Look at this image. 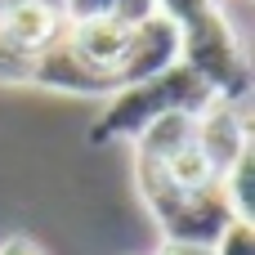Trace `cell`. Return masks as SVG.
Returning <instances> with one entry per match:
<instances>
[{
  "label": "cell",
  "instance_id": "1",
  "mask_svg": "<svg viewBox=\"0 0 255 255\" xmlns=\"http://www.w3.org/2000/svg\"><path fill=\"white\" fill-rule=\"evenodd\" d=\"M211 99H215V94L206 90V81H202L193 67L175 63V67H166V72L152 76V81L121 85L117 94H108V108H103V117L94 121L90 139H94V143H108V139H134V134H139L143 126H152L157 117H170V112H188V117H197Z\"/></svg>",
  "mask_w": 255,
  "mask_h": 255
},
{
  "label": "cell",
  "instance_id": "2",
  "mask_svg": "<svg viewBox=\"0 0 255 255\" xmlns=\"http://www.w3.org/2000/svg\"><path fill=\"white\" fill-rule=\"evenodd\" d=\"M134 179H139V193H143V202H148V211H152V220H157V229H161L166 242L215 247L229 233V224H238L233 211H229V197H224L220 179L206 184V188H175L148 161H134Z\"/></svg>",
  "mask_w": 255,
  "mask_h": 255
},
{
  "label": "cell",
  "instance_id": "3",
  "mask_svg": "<svg viewBox=\"0 0 255 255\" xmlns=\"http://www.w3.org/2000/svg\"><path fill=\"white\" fill-rule=\"evenodd\" d=\"M179 63L193 67L206 90L224 103H242L247 108V94H251V63H247V49L233 31V22L224 18V9L206 13L202 22L184 27L179 31Z\"/></svg>",
  "mask_w": 255,
  "mask_h": 255
},
{
  "label": "cell",
  "instance_id": "4",
  "mask_svg": "<svg viewBox=\"0 0 255 255\" xmlns=\"http://www.w3.org/2000/svg\"><path fill=\"white\" fill-rule=\"evenodd\" d=\"M193 143L206 157V166L215 170V179L251 148V126H247V108L242 103H224L211 99L197 117H193Z\"/></svg>",
  "mask_w": 255,
  "mask_h": 255
},
{
  "label": "cell",
  "instance_id": "5",
  "mask_svg": "<svg viewBox=\"0 0 255 255\" xmlns=\"http://www.w3.org/2000/svg\"><path fill=\"white\" fill-rule=\"evenodd\" d=\"M179 63V27L166 22L161 13H148L143 22L130 27V40H126V54L117 63V85H139V81H152L161 76L166 67Z\"/></svg>",
  "mask_w": 255,
  "mask_h": 255
},
{
  "label": "cell",
  "instance_id": "6",
  "mask_svg": "<svg viewBox=\"0 0 255 255\" xmlns=\"http://www.w3.org/2000/svg\"><path fill=\"white\" fill-rule=\"evenodd\" d=\"M31 85H45V90H63V94H85V99H108L117 94V76L90 67L72 45H67V31L45 45L36 58H31Z\"/></svg>",
  "mask_w": 255,
  "mask_h": 255
},
{
  "label": "cell",
  "instance_id": "7",
  "mask_svg": "<svg viewBox=\"0 0 255 255\" xmlns=\"http://www.w3.org/2000/svg\"><path fill=\"white\" fill-rule=\"evenodd\" d=\"M63 31H67V18L58 4H45V0H4L0 4V36L13 49H22L27 58H36Z\"/></svg>",
  "mask_w": 255,
  "mask_h": 255
},
{
  "label": "cell",
  "instance_id": "8",
  "mask_svg": "<svg viewBox=\"0 0 255 255\" xmlns=\"http://www.w3.org/2000/svg\"><path fill=\"white\" fill-rule=\"evenodd\" d=\"M126 40H130V27L112 13L103 18H85V22H67V45L99 72L117 76V63L126 54Z\"/></svg>",
  "mask_w": 255,
  "mask_h": 255
},
{
  "label": "cell",
  "instance_id": "9",
  "mask_svg": "<svg viewBox=\"0 0 255 255\" xmlns=\"http://www.w3.org/2000/svg\"><path fill=\"white\" fill-rule=\"evenodd\" d=\"M193 139V117L188 112H170V117H157L152 126H143L134 134V161H166L170 152H179L184 143Z\"/></svg>",
  "mask_w": 255,
  "mask_h": 255
},
{
  "label": "cell",
  "instance_id": "10",
  "mask_svg": "<svg viewBox=\"0 0 255 255\" xmlns=\"http://www.w3.org/2000/svg\"><path fill=\"white\" fill-rule=\"evenodd\" d=\"M148 166H152V161H148ZM157 170H161V179L175 184V188H206V184H215V170L206 166V157L197 152L193 139H188L179 152H170L166 161H157Z\"/></svg>",
  "mask_w": 255,
  "mask_h": 255
},
{
  "label": "cell",
  "instance_id": "11",
  "mask_svg": "<svg viewBox=\"0 0 255 255\" xmlns=\"http://www.w3.org/2000/svg\"><path fill=\"white\" fill-rule=\"evenodd\" d=\"M251 170H255V148H247L224 175H220V188L229 197V211L238 224H255V206H251Z\"/></svg>",
  "mask_w": 255,
  "mask_h": 255
},
{
  "label": "cell",
  "instance_id": "12",
  "mask_svg": "<svg viewBox=\"0 0 255 255\" xmlns=\"http://www.w3.org/2000/svg\"><path fill=\"white\" fill-rule=\"evenodd\" d=\"M152 4H157V13H161L166 22H175L179 31L193 27V22H202L206 13L220 9V0H152Z\"/></svg>",
  "mask_w": 255,
  "mask_h": 255
},
{
  "label": "cell",
  "instance_id": "13",
  "mask_svg": "<svg viewBox=\"0 0 255 255\" xmlns=\"http://www.w3.org/2000/svg\"><path fill=\"white\" fill-rule=\"evenodd\" d=\"M0 81L9 85H31V58L22 49H13L4 36H0Z\"/></svg>",
  "mask_w": 255,
  "mask_h": 255
},
{
  "label": "cell",
  "instance_id": "14",
  "mask_svg": "<svg viewBox=\"0 0 255 255\" xmlns=\"http://www.w3.org/2000/svg\"><path fill=\"white\" fill-rule=\"evenodd\" d=\"M215 255H255V224H229V233L215 242Z\"/></svg>",
  "mask_w": 255,
  "mask_h": 255
},
{
  "label": "cell",
  "instance_id": "15",
  "mask_svg": "<svg viewBox=\"0 0 255 255\" xmlns=\"http://www.w3.org/2000/svg\"><path fill=\"white\" fill-rule=\"evenodd\" d=\"M117 0H63V18L67 22H85V18H103L112 13Z\"/></svg>",
  "mask_w": 255,
  "mask_h": 255
},
{
  "label": "cell",
  "instance_id": "16",
  "mask_svg": "<svg viewBox=\"0 0 255 255\" xmlns=\"http://www.w3.org/2000/svg\"><path fill=\"white\" fill-rule=\"evenodd\" d=\"M148 13H157V4H152V0H117V9H112V18H121L126 27L143 22Z\"/></svg>",
  "mask_w": 255,
  "mask_h": 255
},
{
  "label": "cell",
  "instance_id": "17",
  "mask_svg": "<svg viewBox=\"0 0 255 255\" xmlns=\"http://www.w3.org/2000/svg\"><path fill=\"white\" fill-rule=\"evenodd\" d=\"M152 255H215V247H202V242H166L161 238V247Z\"/></svg>",
  "mask_w": 255,
  "mask_h": 255
},
{
  "label": "cell",
  "instance_id": "18",
  "mask_svg": "<svg viewBox=\"0 0 255 255\" xmlns=\"http://www.w3.org/2000/svg\"><path fill=\"white\" fill-rule=\"evenodd\" d=\"M0 255H45V251H40L31 238H4V242H0Z\"/></svg>",
  "mask_w": 255,
  "mask_h": 255
},
{
  "label": "cell",
  "instance_id": "19",
  "mask_svg": "<svg viewBox=\"0 0 255 255\" xmlns=\"http://www.w3.org/2000/svg\"><path fill=\"white\" fill-rule=\"evenodd\" d=\"M0 4H4V0H0ZM45 4H58V9H63V0H45Z\"/></svg>",
  "mask_w": 255,
  "mask_h": 255
}]
</instances>
